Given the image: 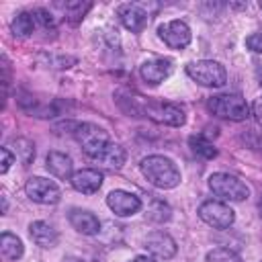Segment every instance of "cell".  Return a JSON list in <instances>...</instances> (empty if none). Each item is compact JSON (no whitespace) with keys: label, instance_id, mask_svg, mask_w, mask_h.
<instances>
[{"label":"cell","instance_id":"5bb4252c","mask_svg":"<svg viewBox=\"0 0 262 262\" xmlns=\"http://www.w3.org/2000/svg\"><path fill=\"white\" fill-rule=\"evenodd\" d=\"M72 186H74L78 192L92 194V192H96V190L102 186V174H100L98 170H92V168L78 170V172L72 176Z\"/></svg>","mask_w":262,"mask_h":262},{"label":"cell","instance_id":"3957f363","mask_svg":"<svg viewBox=\"0 0 262 262\" xmlns=\"http://www.w3.org/2000/svg\"><path fill=\"white\" fill-rule=\"evenodd\" d=\"M209 188L219 199L231 201V203H242L250 194V188L246 186V182L239 180L233 174H227V172H215V174H211L209 176Z\"/></svg>","mask_w":262,"mask_h":262},{"label":"cell","instance_id":"ba28073f","mask_svg":"<svg viewBox=\"0 0 262 262\" xmlns=\"http://www.w3.org/2000/svg\"><path fill=\"white\" fill-rule=\"evenodd\" d=\"M145 115L158 123L170 125V127H180L186 121L184 108L174 104V102H147Z\"/></svg>","mask_w":262,"mask_h":262},{"label":"cell","instance_id":"f1b7e54d","mask_svg":"<svg viewBox=\"0 0 262 262\" xmlns=\"http://www.w3.org/2000/svg\"><path fill=\"white\" fill-rule=\"evenodd\" d=\"M258 213H260V217H262V196H260V201H258Z\"/></svg>","mask_w":262,"mask_h":262},{"label":"cell","instance_id":"2e32d148","mask_svg":"<svg viewBox=\"0 0 262 262\" xmlns=\"http://www.w3.org/2000/svg\"><path fill=\"white\" fill-rule=\"evenodd\" d=\"M47 170L55 176V178H72L74 176V164H72V158L61 154V151H49L47 154Z\"/></svg>","mask_w":262,"mask_h":262},{"label":"cell","instance_id":"8fae6325","mask_svg":"<svg viewBox=\"0 0 262 262\" xmlns=\"http://www.w3.org/2000/svg\"><path fill=\"white\" fill-rule=\"evenodd\" d=\"M106 205H108V209H111L115 215H119V217L135 215V213L141 209L139 196L133 194V192H127V190H113V192H108Z\"/></svg>","mask_w":262,"mask_h":262},{"label":"cell","instance_id":"ac0fdd59","mask_svg":"<svg viewBox=\"0 0 262 262\" xmlns=\"http://www.w3.org/2000/svg\"><path fill=\"white\" fill-rule=\"evenodd\" d=\"M125 160H127V151H125L119 143H108V145L100 151V156L96 158V162L102 164V166L108 168V170H119V168L125 164Z\"/></svg>","mask_w":262,"mask_h":262},{"label":"cell","instance_id":"d6986e66","mask_svg":"<svg viewBox=\"0 0 262 262\" xmlns=\"http://www.w3.org/2000/svg\"><path fill=\"white\" fill-rule=\"evenodd\" d=\"M37 16L35 12H18L12 23H10V31L14 37H20V39H27L33 35V31L37 29Z\"/></svg>","mask_w":262,"mask_h":262},{"label":"cell","instance_id":"7a4b0ae2","mask_svg":"<svg viewBox=\"0 0 262 262\" xmlns=\"http://www.w3.org/2000/svg\"><path fill=\"white\" fill-rule=\"evenodd\" d=\"M207 108L219 117L229 121H244L250 115V106L244 96L239 94H217L207 100Z\"/></svg>","mask_w":262,"mask_h":262},{"label":"cell","instance_id":"30bf717a","mask_svg":"<svg viewBox=\"0 0 262 262\" xmlns=\"http://www.w3.org/2000/svg\"><path fill=\"white\" fill-rule=\"evenodd\" d=\"M117 14H119V20L123 23L125 29H129L131 33H139L147 27L149 23V12L143 4H137V2H127V4H121L117 8Z\"/></svg>","mask_w":262,"mask_h":262},{"label":"cell","instance_id":"484cf974","mask_svg":"<svg viewBox=\"0 0 262 262\" xmlns=\"http://www.w3.org/2000/svg\"><path fill=\"white\" fill-rule=\"evenodd\" d=\"M0 154H2V166H0V172L4 174V172H8L10 164L14 162V156L10 154V149H8V147H2V149H0Z\"/></svg>","mask_w":262,"mask_h":262},{"label":"cell","instance_id":"52a82bcc","mask_svg":"<svg viewBox=\"0 0 262 262\" xmlns=\"http://www.w3.org/2000/svg\"><path fill=\"white\" fill-rule=\"evenodd\" d=\"M25 192L29 199H33L35 203H41V205H55L61 196L57 184L53 180H47V178H41V176H33L27 180L25 184Z\"/></svg>","mask_w":262,"mask_h":262},{"label":"cell","instance_id":"e0dca14e","mask_svg":"<svg viewBox=\"0 0 262 262\" xmlns=\"http://www.w3.org/2000/svg\"><path fill=\"white\" fill-rule=\"evenodd\" d=\"M29 233H31L33 242L37 246H41V248H53L57 244V239H59L57 231L45 221H33L29 225Z\"/></svg>","mask_w":262,"mask_h":262},{"label":"cell","instance_id":"cb8c5ba5","mask_svg":"<svg viewBox=\"0 0 262 262\" xmlns=\"http://www.w3.org/2000/svg\"><path fill=\"white\" fill-rule=\"evenodd\" d=\"M147 217H149L151 221H158V223L168 221V219H170V209H168V205H164L162 201H156V203L151 205Z\"/></svg>","mask_w":262,"mask_h":262},{"label":"cell","instance_id":"ffe728a7","mask_svg":"<svg viewBox=\"0 0 262 262\" xmlns=\"http://www.w3.org/2000/svg\"><path fill=\"white\" fill-rule=\"evenodd\" d=\"M0 252H2V258L4 260H18L23 256L25 248H23V242L14 233L4 231L0 235Z\"/></svg>","mask_w":262,"mask_h":262},{"label":"cell","instance_id":"f546056e","mask_svg":"<svg viewBox=\"0 0 262 262\" xmlns=\"http://www.w3.org/2000/svg\"><path fill=\"white\" fill-rule=\"evenodd\" d=\"M260 8H262V2H260Z\"/></svg>","mask_w":262,"mask_h":262},{"label":"cell","instance_id":"8992f818","mask_svg":"<svg viewBox=\"0 0 262 262\" xmlns=\"http://www.w3.org/2000/svg\"><path fill=\"white\" fill-rule=\"evenodd\" d=\"M199 217H201L207 225H211V227H215V229H225V227H229V225L233 223L235 213H233V209H231L229 205H225L223 201H205V203H201V207H199Z\"/></svg>","mask_w":262,"mask_h":262},{"label":"cell","instance_id":"d4e9b609","mask_svg":"<svg viewBox=\"0 0 262 262\" xmlns=\"http://www.w3.org/2000/svg\"><path fill=\"white\" fill-rule=\"evenodd\" d=\"M246 45L256 51V53H262V33H252L248 39H246Z\"/></svg>","mask_w":262,"mask_h":262},{"label":"cell","instance_id":"603a6c76","mask_svg":"<svg viewBox=\"0 0 262 262\" xmlns=\"http://www.w3.org/2000/svg\"><path fill=\"white\" fill-rule=\"evenodd\" d=\"M207 262H242V258L229 248H213L207 254Z\"/></svg>","mask_w":262,"mask_h":262},{"label":"cell","instance_id":"277c9868","mask_svg":"<svg viewBox=\"0 0 262 262\" xmlns=\"http://www.w3.org/2000/svg\"><path fill=\"white\" fill-rule=\"evenodd\" d=\"M186 74L201 86L207 88H221L227 82V72L225 68L215 61V59H199V61H190L186 66Z\"/></svg>","mask_w":262,"mask_h":262},{"label":"cell","instance_id":"7402d4cb","mask_svg":"<svg viewBox=\"0 0 262 262\" xmlns=\"http://www.w3.org/2000/svg\"><path fill=\"white\" fill-rule=\"evenodd\" d=\"M63 8H66V20H70L72 25H76V23H80L84 18V14L90 8V4L88 2H84V4L82 2H70Z\"/></svg>","mask_w":262,"mask_h":262},{"label":"cell","instance_id":"83f0119b","mask_svg":"<svg viewBox=\"0 0 262 262\" xmlns=\"http://www.w3.org/2000/svg\"><path fill=\"white\" fill-rule=\"evenodd\" d=\"M131 262H156L154 258H147V256H137V258H133Z\"/></svg>","mask_w":262,"mask_h":262},{"label":"cell","instance_id":"5b68a950","mask_svg":"<svg viewBox=\"0 0 262 262\" xmlns=\"http://www.w3.org/2000/svg\"><path fill=\"white\" fill-rule=\"evenodd\" d=\"M76 139L80 141L84 154L92 160H96L100 156V151L111 143L108 141V135L104 133V129H100L98 125H92V123H82L76 127L74 131Z\"/></svg>","mask_w":262,"mask_h":262},{"label":"cell","instance_id":"7c38bea8","mask_svg":"<svg viewBox=\"0 0 262 262\" xmlns=\"http://www.w3.org/2000/svg\"><path fill=\"white\" fill-rule=\"evenodd\" d=\"M139 74L141 78L147 82V84H160L164 82L170 74H172V61L170 59H164V57H154V59H147L141 63L139 68Z\"/></svg>","mask_w":262,"mask_h":262},{"label":"cell","instance_id":"6da1fadb","mask_svg":"<svg viewBox=\"0 0 262 262\" xmlns=\"http://www.w3.org/2000/svg\"><path fill=\"white\" fill-rule=\"evenodd\" d=\"M141 174L158 188H174L180 184V170L166 156H147L139 164Z\"/></svg>","mask_w":262,"mask_h":262},{"label":"cell","instance_id":"44dd1931","mask_svg":"<svg viewBox=\"0 0 262 262\" xmlns=\"http://www.w3.org/2000/svg\"><path fill=\"white\" fill-rule=\"evenodd\" d=\"M188 145L196 156H201L205 160H213L217 156V149L213 147V143L203 135H190L188 137Z\"/></svg>","mask_w":262,"mask_h":262},{"label":"cell","instance_id":"4fadbf2b","mask_svg":"<svg viewBox=\"0 0 262 262\" xmlns=\"http://www.w3.org/2000/svg\"><path fill=\"white\" fill-rule=\"evenodd\" d=\"M145 248L149 254L158 256V258H164V260H170L174 254H176V242L164 233V231H154L145 237Z\"/></svg>","mask_w":262,"mask_h":262},{"label":"cell","instance_id":"4316f807","mask_svg":"<svg viewBox=\"0 0 262 262\" xmlns=\"http://www.w3.org/2000/svg\"><path fill=\"white\" fill-rule=\"evenodd\" d=\"M252 115L256 117V121H258V125L262 127V96L254 100V104H252Z\"/></svg>","mask_w":262,"mask_h":262},{"label":"cell","instance_id":"9c48e42d","mask_svg":"<svg viewBox=\"0 0 262 262\" xmlns=\"http://www.w3.org/2000/svg\"><path fill=\"white\" fill-rule=\"evenodd\" d=\"M158 35L170 49H184L192 39L190 27L184 20H170V23L160 25Z\"/></svg>","mask_w":262,"mask_h":262},{"label":"cell","instance_id":"9a60e30c","mask_svg":"<svg viewBox=\"0 0 262 262\" xmlns=\"http://www.w3.org/2000/svg\"><path fill=\"white\" fill-rule=\"evenodd\" d=\"M68 219H70L72 227L76 231L84 233V235H94L100 229L98 217L94 213H90V211H84V209H72L70 215H68Z\"/></svg>","mask_w":262,"mask_h":262}]
</instances>
